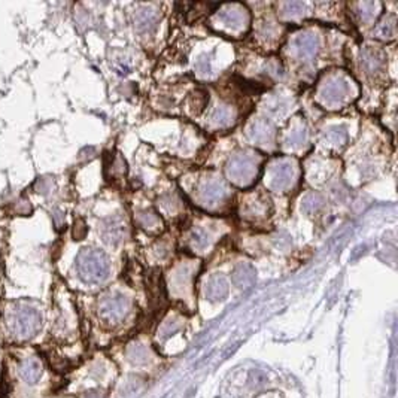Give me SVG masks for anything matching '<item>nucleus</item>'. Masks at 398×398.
Instances as JSON below:
<instances>
[{
  "instance_id": "dca6fc26",
  "label": "nucleus",
  "mask_w": 398,
  "mask_h": 398,
  "mask_svg": "<svg viewBox=\"0 0 398 398\" xmlns=\"http://www.w3.org/2000/svg\"><path fill=\"white\" fill-rule=\"evenodd\" d=\"M248 203H249L248 205V212H249L251 216L260 218V216H266L269 213L270 205H269L267 198H264L263 195H257V197L253 198V200H251Z\"/></svg>"
},
{
  "instance_id": "f8f14e48",
  "label": "nucleus",
  "mask_w": 398,
  "mask_h": 398,
  "mask_svg": "<svg viewBox=\"0 0 398 398\" xmlns=\"http://www.w3.org/2000/svg\"><path fill=\"white\" fill-rule=\"evenodd\" d=\"M362 64H364V69L368 73H375V72H377L382 67L383 59L380 57L379 52H376L373 49H367L362 54Z\"/></svg>"
},
{
  "instance_id": "20e7f679",
  "label": "nucleus",
  "mask_w": 398,
  "mask_h": 398,
  "mask_svg": "<svg viewBox=\"0 0 398 398\" xmlns=\"http://www.w3.org/2000/svg\"><path fill=\"white\" fill-rule=\"evenodd\" d=\"M218 20L231 30H242L249 24V15L240 5H225L218 12Z\"/></svg>"
},
{
  "instance_id": "a878e982",
  "label": "nucleus",
  "mask_w": 398,
  "mask_h": 398,
  "mask_svg": "<svg viewBox=\"0 0 398 398\" xmlns=\"http://www.w3.org/2000/svg\"><path fill=\"white\" fill-rule=\"evenodd\" d=\"M85 233H87V227H85V222L84 221H76L75 224V229H73V237L76 240H81Z\"/></svg>"
},
{
  "instance_id": "393cba45",
  "label": "nucleus",
  "mask_w": 398,
  "mask_h": 398,
  "mask_svg": "<svg viewBox=\"0 0 398 398\" xmlns=\"http://www.w3.org/2000/svg\"><path fill=\"white\" fill-rule=\"evenodd\" d=\"M346 137H348V134L343 128H331L328 131V139L334 145H342L346 140Z\"/></svg>"
},
{
  "instance_id": "6e6552de",
  "label": "nucleus",
  "mask_w": 398,
  "mask_h": 398,
  "mask_svg": "<svg viewBox=\"0 0 398 398\" xmlns=\"http://www.w3.org/2000/svg\"><path fill=\"white\" fill-rule=\"evenodd\" d=\"M248 134L252 142H257V144H270L274 134V128L267 120H257L249 127Z\"/></svg>"
},
{
  "instance_id": "aec40b11",
  "label": "nucleus",
  "mask_w": 398,
  "mask_h": 398,
  "mask_svg": "<svg viewBox=\"0 0 398 398\" xmlns=\"http://www.w3.org/2000/svg\"><path fill=\"white\" fill-rule=\"evenodd\" d=\"M395 32V21L394 18H385L380 21L376 27V35L377 38H389Z\"/></svg>"
},
{
  "instance_id": "ddd939ff",
  "label": "nucleus",
  "mask_w": 398,
  "mask_h": 398,
  "mask_svg": "<svg viewBox=\"0 0 398 398\" xmlns=\"http://www.w3.org/2000/svg\"><path fill=\"white\" fill-rule=\"evenodd\" d=\"M157 22V14L152 9H142L136 17V27L140 32H148Z\"/></svg>"
},
{
  "instance_id": "412c9836",
  "label": "nucleus",
  "mask_w": 398,
  "mask_h": 398,
  "mask_svg": "<svg viewBox=\"0 0 398 398\" xmlns=\"http://www.w3.org/2000/svg\"><path fill=\"white\" fill-rule=\"evenodd\" d=\"M208 94L203 91V90H197L192 96H191V107L195 113H200L205 106H206V102H208Z\"/></svg>"
},
{
  "instance_id": "5701e85b",
  "label": "nucleus",
  "mask_w": 398,
  "mask_h": 398,
  "mask_svg": "<svg viewBox=\"0 0 398 398\" xmlns=\"http://www.w3.org/2000/svg\"><path fill=\"white\" fill-rule=\"evenodd\" d=\"M321 206H322V198H321V195H318V194H309V195L304 198L303 208H304V210L309 212V213L316 212Z\"/></svg>"
},
{
  "instance_id": "9b49d317",
  "label": "nucleus",
  "mask_w": 398,
  "mask_h": 398,
  "mask_svg": "<svg viewBox=\"0 0 398 398\" xmlns=\"http://www.w3.org/2000/svg\"><path fill=\"white\" fill-rule=\"evenodd\" d=\"M102 310L105 312L106 315L112 316V318H118L121 315L126 314L127 310V301L126 298L117 295V297H107L103 304H102Z\"/></svg>"
},
{
  "instance_id": "0eeeda50",
  "label": "nucleus",
  "mask_w": 398,
  "mask_h": 398,
  "mask_svg": "<svg viewBox=\"0 0 398 398\" xmlns=\"http://www.w3.org/2000/svg\"><path fill=\"white\" fill-rule=\"evenodd\" d=\"M225 195H227V189L224 188L221 182H216V181H208L198 189V198H200L202 203L208 206H213L219 203Z\"/></svg>"
},
{
  "instance_id": "6ab92c4d",
  "label": "nucleus",
  "mask_w": 398,
  "mask_h": 398,
  "mask_svg": "<svg viewBox=\"0 0 398 398\" xmlns=\"http://www.w3.org/2000/svg\"><path fill=\"white\" fill-rule=\"evenodd\" d=\"M161 222L160 216L155 212H142L139 215V224L144 227V229H157V225Z\"/></svg>"
},
{
  "instance_id": "7ed1b4c3",
  "label": "nucleus",
  "mask_w": 398,
  "mask_h": 398,
  "mask_svg": "<svg viewBox=\"0 0 398 398\" xmlns=\"http://www.w3.org/2000/svg\"><path fill=\"white\" fill-rule=\"evenodd\" d=\"M349 84L338 76H333L319 87V99L327 106L342 105L349 96Z\"/></svg>"
},
{
  "instance_id": "1a4fd4ad",
  "label": "nucleus",
  "mask_w": 398,
  "mask_h": 398,
  "mask_svg": "<svg viewBox=\"0 0 398 398\" xmlns=\"http://www.w3.org/2000/svg\"><path fill=\"white\" fill-rule=\"evenodd\" d=\"M294 46L300 59H312V57H315V54L318 52L319 41L314 35H300L295 39Z\"/></svg>"
},
{
  "instance_id": "f03ea898",
  "label": "nucleus",
  "mask_w": 398,
  "mask_h": 398,
  "mask_svg": "<svg viewBox=\"0 0 398 398\" xmlns=\"http://www.w3.org/2000/svg\"><path fill=\"white\" fill-rule=\"evenodd\" d=\"M260 172V161L251 154H237L227 164V176L237 187H249Z\"/></svg>"
},
{
  "instance_id": "423d86ee",
  "label": "nucleus",
  "mask_w": 398,
  "mask_h": 398,
  "mask_svg": "<svg viewBox=\"0 0 398 398\" xmlns=\"http://www.w3.org/2000/svg\"><path fill=\"white\" fill-rule=\"evenodd\" d=\"M14 321H15L14 322L15 330L20 334H30L39 325V315H38V312L33 310V309L21 307V309L17 310Z\"/></svg>"
},
{
  "instance_id": "b1692460",
  "label": "nucleus",
  "mask_w": 398,
  "mask_h": 398,
  "mask_svg": "<svg viewBox=\"0 0 398 398\" xmlns=\"http://www.w3.org/2000/svg\"><path fill=\"white\" fill-rule=\"evenodd\" d=\"M282 8H283V14L288 15V17L300 15V14L304 11V5L300 3V2H288V3H283Z\"/></svg>"
},
{
  "instance_id": "f3484780",
  "label": "nucleus",
  "mask_w": 398,
  "mask_h": 398,
  "mask_svg": "<svg viewBox=\"0 0 398 398\" xmlns=\"http://www.w3.org/2000/svg\"><path fill=\"white\" fill-rule=\"evenodd\" d=\"M227 290H229V287H227V282L222 276H213L210 277L209 283H208V294L213 298H218V297H222Z\"/></svg>"
},
{
  "instance_id": "f257e3e1",
  "label": "nucleus",
  "mask_w": 398,
  "mask_h": 398,
  "mask_svg": "<svg viewBox=\"0 0 398 398\" xmlns=\"http://www.w3.org/2000/svg\"><path fill=\"white\" fill-rule=\"evenodd\" d=\"M76 270L84 282L97 283L107 277L109 260L99 249H82L76 257Z\"/></svg>"
},
{
  "instance_id": "2eb2a0df",
  "label": "nucleus",
  "mask_w": 398,
  "mask_h": 398,
  "mask_svg": "<svg viewBox=\"0 0 398 398\" xmlns=\"http://www.w3.org/2000/svg\"><path fill=\"white\" fill-rule=\"evenodd\" d=\"M233 279L237 285H249L255 279V272L249 264H239L233 272Z\"/></svg>"
},
{
  "instance_id": "a211bd4d",
  "label": "nucleus",
  "mask_w": 398,
  "mask_h": 398,
  "mask_svg": "<svg viewBox=\"0 0 398 398\" xmlns=\"http://www.w3.org/2000/svg\"><path fill=\"white\" fill-rule=\"evenodd\" d=\"M189 242H191L192 248H195V249H205L210 243V236L205 229H197L192 231Z\"/></svg>"
},
{
  "instance_id": "4468645a",
  "label": "nucleus",
  "mask_w": 398,
  "mask_h": 398,
  "mask_svg": "<svg viewBox=\"0 0 398 398\" xmlns=\"http://www.w3.org/2000/svg\"><path fill=\"white\" fill-rule=\"evenodd\" d=\"M233 112L230 110L229 106H218L213 113H212V123L216 126V127H227V126H230L233 123Z\"/></svg>"
},
{
  "instance_id": "bb28decb",
  "label": "nucleus",
  "mask_w": 398,
  "mask_h": 398,
  "mask_svg": "<svg viewBox=\"0 0 398 398\" xmlns=\"http://www.w3.org/2000/svg\"><path fill=\"white\" fill-rule=\"evenodd\" d=\"M304 139H306V133H304V130H297V131H294V133H293V136L290 137V145H293V147L301 145L303 142H304Z\"/></svg>"
},
{
  "instance_id": "4be33fe9",
  "label": "nucleus",
  "mask_w": 398,
  "mask_h": 398,
  "mask_svg": "<svg viewBox=\"0 0 398 398\" xmlns=\"http://www.w3.org/2000/svg\"><path fill=\"white\" fill-rule=\"evenodd\" d=\"M377 3L375 2H364V3H358V15L367 21V20H372L375 15H376V9H377Z\"/></svg>"
},
{
  "instance_id": "39448f33",
  "label": "nucleus",
  "mask_w": 398,
  "mask_h": 398,
  "mask_svg": "<svg viewBox=\"0 0 398 398\" xmlns=\"http://www.w3.org/2000/svg\"><path fill=\"white\" fill-rule=\"evenodd\" d=\"M293 178H294V166L291 164V161H287V160L277 161L272 168L270 187L273 189H285L291 187Z\"/></svg>"
},
{
  "instance_id": "9d476101",
  "label": "nucleus",
  "mask_w": 398,
  "mask_h": 398,
  "mask_svg": "<svg viewBox=\"0 0 398 398\" xmlns=\"http://www.w3.org/2000/svg\"><path fill=\"white\" fill-rule=\"evenodd\" d=\"M124 227L123 222L118 219H107L102 227V236L109 243H117L123 239Z\"/></svg>"
}]
</instances>
